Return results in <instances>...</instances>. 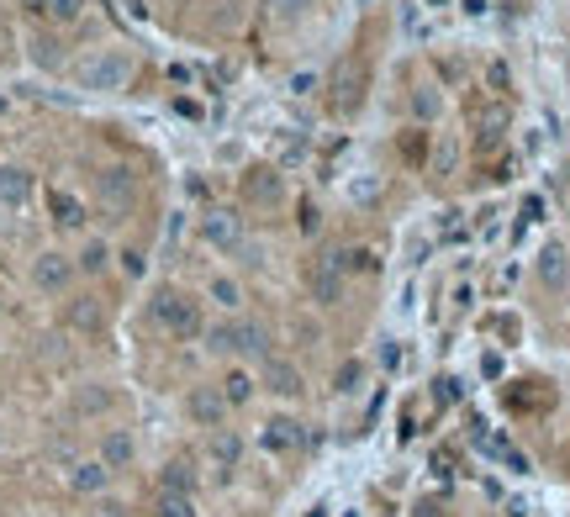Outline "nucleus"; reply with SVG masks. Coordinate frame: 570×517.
<instances>
[{
  "instance_id": "f257e3e1",
  "label": "nucleus",
  "mask_w": 570,
  "mask_h": 517,
  "mask_svg": "<svg viewBox=\"0 0 570 517\" xmlns=\"http://www.w3.org/2000/svg\"><path fill=\"white\" fill-rule=\"evenodd\" d=\"M206 344L217 354H243V359H270V328L254 322V317H238V322H217L206 328Z\"/></svg>"
},
{
  "instance_id": "f03ea898",
  "label": "nucleus",
  "mask_w": 570,
  "mask_h": 517,
  "mask_svg": "<svg viewBox=\"0 0 570 517\" xmlns=\"http://www.w3.org/2000/svg\"><path fill=\"white\" fill-rule=\"evenodd\" d=\"M154 317L170 328L174 338H201V333H206L196 296H185V290H174V286H159V290H154Z\"/></svg>"
},
{
  "instance_id": "7ed1b4c3",
  "label": "nucleus",
  "mask_w": 570,
  "mask_h": 517,
  "mask_svg": "<svg viewBox=\"0 0 570 517\" xmlns=\"http://www.w3.org/2000/svg\"><path fill=\"white\" fill-rule=\"evenodd\" d=\"M132 79V58L122 54V48H101V54L80 58V69H74V85L80 90H122Z\"/></svg>"
},
{
  "instance_id": "20e7f679",
  "label": "nucleus",
  "mask_w": 570,
  "mask_h": 517,
  "mask_svg": "<svg viewBox=\"0 0 570 517\" xmlns=\"http://www.w3.org/2000/svg\"><path fill=\"white\" fill-rule=\"evenodd\" d=\"M96 196H101V206L122 222V217L132 212V201H138V174L122 170V164H116V170H101L96 174Z\"/></svg>"
},
{
  "instance_id": "39448f33",
  "label": "nucleus",
  "mask_w": 570,
  "mask_h": 517,
  "mask_svg": "<svg viewBox=\"0 0 570 517\" xmlns=\"http://www.w3.org/2000/svg\"><path fill=\"white\" fill-rule=\"evenodd\" d=\"M74 270H80L74 259H63V254L48 248V254H38V259H32V286L43 290V296H63L69 280H74Z\"/></svg>"
},
{
  "instance_id": "423d86ee",
  "label": "nucleus",
  "mask_w": 570,
  "mask_h": 517,
  "mask_svg": "<svg viewBox=\"0 0 570 517\" xmlns=\"http://www.w3.org/2000/svg\"><path fill=\"white\" fill-rule=\"evenodd\" d=\"M63 328L69 333H101L106 328V312H101V301L96 296H69V306H63Z\"/></svg>"
},
{
  "instance_id": "0eeeda50",
  "label": "nucleus",
  "mask_w": 570,
  "mask_h": 517,
  "mask_svg": "<svg viewBox=\"0 0 570 517\" xmlns=\"http://www.w3.org/2000/svg\"><path fill=\"white\" fill-rule=\"evenodd\" d=\"M201 238L212 243V248H243V222L232 217V212H206L201 217Z\"/></svg>"
},
{
  "instance_id": "6e6552de",
  "label": "nucleus",
  "mask_w": 570,
  "mask_h": 517,
  "mask_svg": "<svg viewBox=\"0 0 570 517\" xmlns=\"http://www.w3.org/2000/svg\"><path fill=\"white\" fill-rule=\"evenodd\" d=\"M301 444H306V428H301L296 417H270V422H264V449H270V454H296Z\"/></svg>"
},
{
  "instance_id": "1a4fd4ad",
  "label": "nucleus",
  "mask_w": 570,
  "mask_h": 517,
  "mask_svg": "<svg viewBox=\"0 0 570 517\" xmlns=\"http://www.w3.org/2000/svg\"><path fill=\"white\" fill-rule=\"evenodd\" d=\"M312 296H317L323 306H339L343 301V259L339 254H328V259L312 270Z\"/></svg>"
},
{
  "instance_id": "9d476101",
  "label": "nucleus",
  "mask_w": 570,
  "mask_h": 517,
  "mask_svg": "<svg viewBox=\"0 0 570 517\" xmlns=\"http://www.w3.org/2000/svg\"><path fill=\"white\" fill-rule=\"evenodd\" d=\"M185 412H190L201 428H222L228 396H222V391H212V386H196V391H190V402H185Z\"/></svg>"
},
{
  "instance_id": "9b49d317",
  "label": "nucleus",
  "mask_w": 570,
  "mask_h": 517,
  "mask_svg": "<svg viewBox=\"0 0 570 517\" xmlns=\"http://www.w3.org/2000/svg\"><path fill=\"white\" fill-rule=\"evenodd\" d=\"M281 190H285V179L275 170H248L243 174V196L254 201V206H270V201H281Z\"/></svg>"
},
{
  "instance_id": "f8f14e48",
  "label": "nucleus",
  "mask_w": 570,
  "mask_h": 517,
  "mask_svg": "<svg viewBox=\"0 0 570 517\" xmlns=\"http://www.w3.org/2000/svg\"><path fill=\"white\" fill-rule=\"evenodd\" d=\"M106 480H112V470L101 460H80L74 470H69V486L80 491V496H101L106 491Z\"/></svg>"
},
{
  "instance_id": "ddd939ff",
  "label": "nucleus",
  "mask_w": 570,
  "mask_h": 517,
  "mask_svg": "<svg viewBox=\"0 0 570 517\" xmlns=\"http://www.w3.org/2000/svg\"><path fill=\"white\" fill-rule=\"evenodd\" d=\"M48 212H54V222L58 228H85V201H80V196H69V190H54V196H48Z\"/></svg>"
},
{
  "instance_id": "4468645a",
  "label": "nucleus",
  "mask_w": 570,
  "mask_h": 517,
  "mask_svg": "<svg viewBox=\"0 0 570 517\" xmlns=\"http://www.w3.org/2000/svg\"><path fill=\"white\" fill-rule=\"evenodd\" d=\"M264 380H270V391H275V396H301V391H306V386H301V370H296V364H285V359H270Z\"/></svg>"
},
{
  "instance_id": "2eb2a0df",
  "label": "nucleus",
  "mask_w": 570,
  "mask_h": 517,
  "mask_svg": "<svg viewBox=\"0 0 570 517\" xmlns=\"http://www.w3.org/2000/svg\"><path fill=\"white\" fill-rule=\"evenodd\" d=\"M101 464H106V470H127V464H132V433L112 428V433L101 438Z\"/></svg>"
},
{
  "instance_id": "dca6fc26",
  "label": "nucleus",
  "mask_w": 570,
  "mask_h": 517,
  "mask_svg": "<svg viewBox=\"0 0 570 517\" xmlns=\"http://www.w3.org/2000/svg\"><path fill=\"white\" fill-rule=\"evenodd\" d=\"M566 275H570V254L560 243H549V248L539 254V280H544V286H566Z\"/></svg>"
},
{
  "instance_id": "f3484780",
  "label": "nucleus",
  "mask_w": 570,
  "mask_h": 517,
  "mask_svg": "<svg viewBox=\"0 0 570 517\" xmlns=\"http://www.w3.org/2000/svg\"><path fill=\"white\" fill-rule=\"evenodd\" d=\"M159 491H196V470H190V460H170L164 470H159Z\"/></svg>"
},
{
  "instance_id": "a211bd4d",
  "label": "nucleus",
  "mask_w": 570,
  "mask_h": 517,
  "mask_svg": "<svg viewBox=\"0 0 570 517\" xmlns=\"http://www.w3.org/2000/svg\"><path fill=\"white\" fill-rule=\"evenodd\" d=\"M212 460L222 464V475H228L232 464L243 460V438H238V433H228V428H217V433H212Z\"/></svg>"
},
{
  "instance_id": "6ab92c4d",
  "label": "nucleus",
  "mask_w": 570,
  "mask_h": 517,
  "mask_svg": "<svg viewBox=\"0 0 570 517\" xmlns=\"http://www.w3.org/2000/svg\"><path fill=\"white\" fill-rule=\"evenodd\" d=\"M27 190H32V174H27V170H16V164H11V170H0V201H5V206H21V201H27Z\"/></svg>"
},
{
  "instance_id": "aec40b11",
  "label": "nucleus",
  "mask_w": 570,
  "mask_h": 517,
  "mask_svg": "<svg viewBox=\"0 0 570 517\" xmlns=\"http://www.w3.org/2000/svg\"><path fill=\"white\" fill-rule=\"evenodd\" d=\"M154 517H196V496H185V491H159V496H154Z\"/></svg>"
},
{
  "instance_id": "412c9836",
  "label": "nucleus",
  "mask_w": 570,
  "mask_h": 517,
  "mask_svg": "<svg viewBox=\"0 0 570 517\" xmlns=\"http://www.w3.org/2000/svg\"><path fill=\"white\" fill-rule=\"evenodd\" d=\"M339 259H343V275H348V270H354V275H375V270H381V259H375L370 248H343Z\"/></svg>"
},
{
  "instance_id": "4be33fe9",
  "label": "nucleus",
  "mask_w": 570,
  "mask_h": 517,
  "mask_svg": "<svg viewBox=\"0 0 570 517\" xmlns=\"http://www.w3.org/2000/svg\"><path fill=\"white\" fill-rule=\"evenodd\" d=\"M206 290H212V301H217V306H228V312L243 306V290H238V280H228V275H217Z\"/></svg>"
},
{
  "instance_id": "5701e85b",
  "label": "nucleus",
  "mask_w": 570,
  "mask_h": 517,
  "mask_svg": "<svg viewBox=\"0 0 570 517\" xmlns=\"http://www.w3.org/2000/svg\"><path fill=\"white\" fill-rule=\"evenodd\" d=\"M359 380H365V364H359V359H343L339 375H333V391L348 396V391H359Z\"/></svg>"
},
{
  "instance_id": "b1692460",
  "label": "nucleus",
  "mask_w": 570,
  "mask_h": 517,
  "mask_svg": "<svg viewBox=\"0 0 570 517\" xmlns=\"http://www.w3.org/2000/svg\"><path fill=\"white\" fill-rule=\"evenodd\" d=\"M222 396H228V406H243L248 396H254V380H248L243 370H232L228 380H222Z\"/></svg>"
},
{
  "instance_id": "393cba45",
  "label": "nucleus",
  "mask_w": 570,
  "mask_h": 517,
  "mask_svg": "<svg viewBox=\"0 0 570 517\" xmlns=\"http://www.w3.org/2000/svg\"><path fill=\"white\" fill-rule=\"evenodd\" d=\"M106 264H112V248H106V243H101V238H96V243H90V248H85V254H80V270H85V275H101V270H106Z\"/></svg>"
},
{
  "instance_id": "a878e982",
  "label": "nucleus",
  "mask_w": 570,
  "mask_h": 517,
  "mask_svg": "<svg viewBox=\"0 0 570 517\" xmlns=\"http://www.w3.org/2000/svg\"><path fill=\"white\" fill-rule=\"evenodd\" d=\"M433 402H439V406H455L459 402V380H455V375H439V380H433Z\"/></svg>"
},
{
  "instance_id": "bb28decb",
  "label": "nucleus",
  "mask_w": 570,
  "mask_h": 517,
  "mask_svg": "<svg viewBox=\"0 0 570 517\" xmlns=\"http://www.w3.org/2000/svg\"><path fill=\"white\" fill-rule=\"evenodd\" d=\"M80 11H85V0H48V16L54 21H74Z\"/></svg>"
},
{
  "instance_id": "cd10ccee",
  "label": "nucleus",
  "mask_w": 570,
  "mask_h": 517,
  "mask_svg": "<svg viewBox=\"0 0 570 517\" xmlns=\"http://www.w3.org/2000/svg\"><path fill=\"white\" fill-rule=\"evenodd\" d=\"M143 270H148V259H143L138 248H122V275H132V280H138Z\"/></svg>"
},
{
  "instance_id": "c85d7f7f",
  "label": "nucleus",
  "mask_w": 570,
  "mask_h": 517,
  "mask_svg": "<svg viewBox=\"0 0 570 517\" xmlns=\"http://www.w3.org/2000/svg\"><path fill=\"white\" fill-rule=\"evenodd\" d=\"M270 5H275L281 16H306V5H312V0H270Z\"/></svg>"
},
{
  "instance_id": "c756f323",
  "label": "nucleus",
  "mask_w": 570,
  "mask_h": 517,
  "mask_svg": "<svg viewBox=\"0 0 570 517\" xmlns=\"http://www.w3.org/2000/svg\"><path fill=\"white\" fill-rule=\"evenodd\" d=\"M539 217H544V201H539V196H528V201H523V222H539Z\"/></svg>"
},
{
  "instance_id": "7c9ffc66",
  "label": "nucleus",
  "mask_w": 570,
  "mask_h": 517,
  "mask_svg": "<svg viewBox=\"0 0 570 517\" xmlns=\"http://www.w3.org/2000/svg\"><path fill=\"white\" fill-rule=\"evenodd\" d=\"M481 375L497 380V375H502V354H486V359H481Z\"/></svg>"
},
{
  "instance_id": "2f4dec72",
  "label": "nucleus",
  "mask_w": 570,
  "mask_h": 517,
  "mask_svg": "<svg viewBox=\"0 0 570 517\" xmlns=\"http://www.w3.org/2000/svg\"><path fill=\"white\" fill-rule=\"evenodd\" d=\"M412 517H444V507H439V502H417V507H412Z\"/></svg>"
},
{
  "instance_id": "473e14b6",
  "label": "nucleus",
  "mask_w": 570,
  "mask_h": 517,
  "mask_svg": "<svg viewBox=\"0 0 570 517\" xmlns=\"http://www.w3.org/2000/svg\"><path fill=\"white\" fill-rule=\"evenodd\" d=\"M433 112H439V101H433V96L423 90V96H417V116H433Z\"/></svg>"
},
{
  "instance_id": "72a5a7b5",
  "label": "nucleus",
  "mask_w": 570,
  "mask_h": 517,
  "mask_svg": "<svg viewBox=\"0 0 570 517\" xmlns=\"http://www.w3.org/2000/svg\"><path fill=\"white\" fill-rule=\"evenodd\" d=\"M21 5H27L32 16H48V0H21Z\"/></svg>"
},
{
  "instance_id": "f704fd0d",
  "label": "nucleus",
  "mask_w": 570,
  "mask_h": 517,
  "mask_svg": "<svg viewBox=\"0 0 570 517\" xmlns=\"http://www.w3.org/2000/svg\"><path fill=\"white\" fill-rule=\"evenodd\" d=\"M0 112H5V101H0Z\"/></svg>"
}]
</instances>
